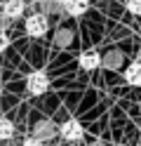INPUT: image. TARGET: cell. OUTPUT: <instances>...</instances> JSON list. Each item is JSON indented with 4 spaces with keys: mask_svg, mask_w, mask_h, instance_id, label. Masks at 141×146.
Here are the masks:
<instances>
[{
    "mask_svg": "<svg viewBox=\"0 0 141 146\" xmlns=\"http://www.w3.org/2000/svg\"><path fill=\"white\" fill-rule=\"evenodd\" d=\"M24 29H26V33L31 35V38H42V35L47 33V29H50V19H47V14L35 12V14H31L26 19Z\"/></svg>",
    "mask_w": 141,
    "mask_h": 146,
    "instance_id": "1",
    "label": "cell"
},
{
    "mask_svg": "<svg viewBox=\"0 0 141 146\" xmlns=\"http://www.w3.org/2000/svg\"><path fill=\"white\" fill-rule=\"evenodd\" d=\"M47 87H50V78H47L45 71H33L31 76L26 78V90L35 97H40L47 92Z\"/></svg>",
    "mask_w": 141,
    "mask_h": 146,
    "instance_id": "2",
    "label": "cell"
},
{
    "mask_svg": "<svg viewBox=\"0 0 141 146\" xmlns=\"http://www.w3.org/2000/svg\"><path fill=\"white\" fill-rule=\"evenodd\" d=\"M56 132H59V127H56L52 120H38L35 123V130H33V137L35 139H52V137H56Z\"/></svg>",
    "mask_w": 141,
    "mask_h": 146,
    "instance_id": "3",
    "label": "cell"
},
{
    "mask_svg": "<svg viewBox=\"0 0 141 146\" xmlns=\"http://www.w3.org/2000/svg\"><path fill=\"white\" fill-rule=\"evenodd\" d=\"M59 132H61V137H64L66 141H78L80 137H82V125L71 118V120H66V123L59 127Z\"/></svg>",
    "mask_w": 141,
    "mask_h": 146,
    "instance_id": "4",
    "label": "cell"
},
{
    "mask_svg": "<svg viewBox=\"0 0 141 146\" xmlns=\"http://www.w3.org/2000/svg\"><path fill=\"white\" fill-rule=\"evenodd\" d=\"M24 7H26L24 0H7V3L3 5V10H0V12H3L5 19L12 21V19H19V17L24 14Z\"/></svg>",
    "mask_w": 141,
    "mask_h": 146,
    "instance_id": "5",
    "label": "cell"
},
{
    "mask_svg": "<svg viewBox=\"0 0 141 146\" xmlns=\"http://www.w3.org/2000/svg\"><path fill=\"white\" fill-rule=\"evenodd\" d=\"M64 12L71 17H80L89 10V0H64Z\"/></svg>",
    "mask_w": 141,
    "mask_h": 146,
    "instance_id": "6",
    "label": "cell"
},
{
    "mask_svg": "<svg viewBox=\"0 0 141 146\" xmlns=\"http://www.w3.org/2000/svg\"><path fill=\"white\" fill-rule=\"evenodd\" d=\"M99 66H101L99 52L89 50V52H82V54H80V68H85V71H94V68H99Z\"/></svg>",
    "mask_w": 141,
    "mask_h": 146,
    "instance_id": "7",
    "label": "cell"
},
{
    "mask_svg": "<svg viewBox=\"0 0 141 146\" xmlns=\"http://www.w3.org/2000/svg\"><path fill=\"white\" fill-rule=\"evenodd\" d=\"M125 80L134 87H141V61H134L129 64L127 71H125Z\"/></svg>",
    "mask_w": 141,
    "mask_h": 146,
    "instance_id": "8",
    "label": "cell"
},
{
    "mask_svg": "<svg viewBox=\"0 0 141 146\" xmlns=\"http://www.w3.org/2000/svg\"><path fill=\"white\" fill-rule=\"evenodd\" d=\"M120 64H122V52H120V50H111V52H106V54L101 57V66H106V68H111V71H115Z\"/></svg>",
    "mask_w": 141,
    "mask_h": 146,
    "instance_id": "9",
    "label": "cell"
},
{
    "mask_svg": "<svg viewBox=\"0 0 141 146\" xmlns=\"http://www.w3.org/2000/svg\"><path fill=\"white\" fill-rule=\"evenodd\" d=\"M73 42V31L71 29H59L54 33V45L56 47H68Z\"/></svg>",
    "mask_w": 141,
    "mask_h": 146,
    "instance_id": "10",
    "label": "cell"
},
{
    "mask_svg": "<svg viewBox=\"0 0 141 146\" xmlns=\"http://www.w3.org/2000/svg\"><path fill=\"white\" fill-rule=\"evenodd\" d=\"M14 137V123L9 118H0V141H9Z\"/></svg>",
    "mask_w": 141,
    "mask_h": 146,
    "instance_id": "11",
    "label": "cell"
},
{
    "mask_svg": "<svg viewBox=\"0 0 141 146\" xmlns=\"http://www.w3.org/2000/svg\"><path fill=\"white\" fill-rule=\"evenodd\" d=\"M127 10H129L132 14L141 17V0H127Z\"/></svg>",
    "mask_w": 141,
    "mask_h": 146,
    "instance_id": "12",
    "label": "cell"
},
{
    "mask_svg": "<svg viewBox=\"0 0 141 146\" xmlns=\"http://www.w3.org/2000/svg\"><path fill=\"white\" fill-rule=\"evenodd\" d=\"M21 146H42V141H40V139H35V137H28V139H24Z\"/></svg>",
    "mask_w": 141,
    "mask_h": 146,
    "instance_id": "13",
    "label": "cell"
},
{
    "mask_svg": "<svg viewBox=\"0 0 141 146\" xmlns=\"http://www.w3.org/2000/svg\"><path fill=\"white\" fill-rule=\"evenodd\" d=\"M7 45H9L7 33H0V52H5V50H7Z\"/></svg>",
    "mask_w": 141,
    "mask_h": 146,
    "instance_id": "14",
    "label": "cell"
},
{
    "mask_svg": "<svg viewBox=\"0 0 141 146\" xmlns=\"http://www.w3.org/2000/svg\"><path fill=\"white\" fill-rule=\"evenodd\" d=\"M89 146H106L103 141H94V144H89Z\"/></svg>",
    "mask_w": 141,
    "mask_h": 146,
    "instance_id": "15",
    "label": "cell"
},
{
    "mask_svg": "<svg viewBox=\"0 0 141 146\" xmlns=\"http://www.w3.org/2000/svg\"><path fill=\"white\" fill-rule=\"evenodd\" d=\"M5 3H7V0H0V10H3V5H5Z\"/></svg>",
    "mask_w": 141,
    "mask_h": 146,
    "instance_id": "16",
    "label": "cell"
},
{
    "mask_svg": "<svg viewBox=\"0 0 141 146\" xmlns=\"http://www.w3.org/2000/svg\"><path fill=\"white\" fill-rule=\"evenodd\" d=\"M38 3H40V5H42V3H50V0H38Z\"/></svg>",
    "mask_w": 141,
    "mask_h": 146,
    "instance_id": "17",
    "label": "cell"
},
{
    "mask_svg": "<svg viewBox=\"0 0 141 146\" xmlns=\"http://www.w3.org/2000/svg\"><path fill=\"white\" fill-rule=\"evenodd\" d=\"M0 94H3V87H0Z\"/></svg>",
    "mask_w": 141,
    "mask_h": 146,
    "instance_id": "18",
    "label": "cell"
},
{
    "mask_svg": "<svg viewBox=\"0 0 141 146\" xmlns=\"http://www.w3.org/2000/svg\"><path fill=\"white\" fill-rule=\"evenodd\" d=\"M120 146H127V144H120Z\"/></svg>",
    "mask_w": 141,
    "mask_h": 146,
    "instance_id": "19",
    "label": "cell"
}]
</instances>
